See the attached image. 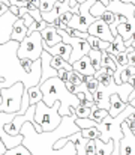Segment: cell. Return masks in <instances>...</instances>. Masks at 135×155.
Segmentation results:
<instances>
[{
	"mask_svg": "<svg viewBox=\"0 0 135 155\" xmlns=\"http://www.w3.org/2000/svg\"><path fill=\"white\" fill-rule=\"evenodd\" d=\"M38 87L42 92V101L45 105L51 107L56 101L60 103L59 107V114L63 116H71L74 113V108L80 105V101L77 98V95L71 94L65 83L62 80H59L57 77L48 78L42 84H38Z\"/></svg>",
	"mask_w": 135,
	"mask_h": 155,
	"instance_id": "obj_1",
	"label": "cell"
},
{
	"mask_svg": "<svg viewBox=\"0 0 135 155\" xmlns=\"http://www.w3.org/2000/svg\"><path fill=\"white\" fill-rule=\"evenodd\" d=\"M59 107H60L59 101H56L51 107L45 105L44 101H39L35 105V125H33V130L38 134L53 133L54 130L59 128V125L62 122V116L59 114Z\"/></svg>",
	"mask_w": 135,
	"mask_h": 155,
	"instance_id": "obj_2",
	"label": "cell"
},
{
	"mask_svg": "<svg viewBox=\"0 0 135 155\" xmlns=\"http://www.w3.org/2000/svg\"><path fill=\"white\" fill-rule=\"evenodd\" d=\"M24 84L21 81L14 83L11 87L0 89V113H20Z\"/></svg>",
	"mask_w": 135,
	"mask_h": 155,
	"instance_id": "obj_3",
	"label": "cell"
},
{
	"mask_svg": "<svg viewBox=\"0 0 135 155\" xmlns=\"http://www.w3.org/2000/svg\"><path fill=\"white\" fill-rule=\"evenodd\" d=\"M44 51L42 48V36L41 32H33L29 33L20 44L17 48V59L23 60V59H29L32 62L39 60L41 54Z\"/></svg>",
	"mask_w": 135,
	"mask_h": 155,
	"instance_id": "obj_4",
	"label": "cell"
},
{
	"mask_svg": "<svg viewBox=\"0 0 135 155\" xmlns=\"http://www.w3.org/2000/svg\"><path fill=\"white\" fill-rule=\"evenodd\" d=\"M26 122H30L32 125H35V105H30L24 114L18 113L8 125H5V133L15 137V136H20L21 133V127L26 124Z\"/></svg>",
	"mask_w": 135,
	"mask_h": 155,
	"instance_id": "obj_5",
	"label": "cell"
},
{
	"mask_svg": "<svg viewBox=\"0 0 135 155\" xmlns=\"http://www.w3.org/2000/svg\"><path fill=\"white\" fill-rule=\"evenodd\" d=\"M107 11L116 14V15H123L126 20H128V24L135 30V5L131 3H123L120 0H110V3L105 6Z\"/></svg>",
	"mask_w": 135,
	"mask_h": 155,
	"instance_id": "obj_6",
	"label": "cell"
},
{
	"mask_svg": "<svg viewBox=\"0 0 135 155\" xmlns=\"http://www.w3.org/2000/svg\"><path fill=\"white\" fill-rule=\"evenodd\" d=\"M122 134L123 137L119 143V155H135V136L129 130L126 119L122 124Z\"/></svg>",
	"mask_w": 135,
	"mask_h": 155,
	"instance_id": "obj_7",
	"label": "cell"
},
{
	"mask_svg": "<svg viewBox=\"0 0 135 155\" xmlns=\"http://www.w3.org/2000/svg\"><path fill=\"white\" fill-rule=\"evenodd\" d=\"M87 33L90 36H95V38H99L101 41H107V42H113L114 41V36L108 27L107 23H104L101 18H96L87 29Z\"/></svg>",
	"mask_w": 135,
	"mask_h": 155,
	"instance_id": "obj_8",
	"label": "cell"
},
{
	"mask_svg": "<svg viewBox=\"0 0 135 155\" xmlns=\"http://www.w3.org/2000/svg\"><path fill=\"white\" fill-rule=\"evenodd\" d=\"M18 20L17 15H14L9 9L6 14H3L0 17V45L6 44L11 41V32H12V26L14 23Z\"/></svg>",
	"mask_w": 135,
	"mask_h": 155,
	"instance_id": "obj_9",
	"label": "cell"
},
{
	"mask_svg": "<svg viewBox=\"0 0 135 155\" xmlns=\"http://www.w3.org/2000/svg\"><path fill=\"white\" fill-rule=\"evenodd\" d=\"M42 48H44L50 56H53V57H54V56H59V57H62L65 62L69 63V57H71V51H72V48H71L69 44L59 42V44H56V45H53V47H47V45L42 44Z\"/></svg>",
	"mask_w": 135,
	"mask_h": 155,
	"instance_id": "obj_10",
	"label": "cell"
},
{
	"mask_svg": "<svg viewBox=\"0 0 135 155\" xmlns=\"http://www.w3.org/2000/svg\"><path fill=\"white\" fill-rule=\"evenodd\" d=\"M41 36H42V44L47 47H53V45L62 42V38L57 35V27L50 26V24L44 30H41Z\"/></svg>",
	"mask_w": 135,
	"mask_h": 155,
	"instance_id": "obj_11",
	"label": "cell"
},
{
	"mask_svg": "<svg viewBox=\"0 0 135 155\" xmlns=\"http://www.w3.org/2000/svg\"><path fill=\"white\" fill-rule=\"evenodd\" d=\"M72 69L75 71V72H80L81 75H95V68L92 66V63H90V59L89 56H83L80 60H77V62H74L72 63Z\"/></svg>",
	"mask_w": 135,
	"mask_h": 155,
	"instance_id": "obj_12",
	"label": "cell"
},
{
	"mask_svg": "<svg viewBox=\"0 0 135 155\" xmlns=\"http://www.w3.org/2000/svg\"><path fill=\"white\" fill-rule=\"evenodd\" d=\"M27 36V27L24 26V21L23 18H18L14 26H12V32H11V41H15V42H21L24 38Z\"/></svg>",
	"mask_w": 135,
	"mask_h": 155,
	"instance_id": "obj_13",
	"label": "cell"
},
{
	"mask_svg": "<svg viewBox=\"0 0 135 155\" xmlns=\"http://www.w3.org/2000/svg\"><path fill=\"white\" fill-rule=\"evenodd\" d=\"M126 105H128V104L123 103L117 94H116V95H111V97H110V108H108V114H110L111 117H116V116H119V114L126 108Z\"/></svg>",
	"mask_w": 135,
	"mask_h": 155,
	"instance_id": "obj_14",
	"label": "cell"
},
{
	"mask_svg": "<svg viewBox=\"0 0 135 155\" xmlns=\"http://www.w3.org/2000/svg\"><path fill=\"white\" fill-rule=\"evenodd\" d=\"M114 143L113 140L102 142L99 139H95V154L96 155H113Z\"/></svg>",
	"mask_w": 135,
	"mask_h": 155,
	"instance_id": "obj_15",
	"label": "cell"
},
{
	"mask_svg": "<svg viewBox=\"0 0 135 155\" xmlns=\"http://www.w3.org/2000/svg\"><path fill=\"white\" fill-rule=\"evenodd\" d=\"M126 51V47H125V44H123V39H122V36H114V41L110 44V47L107 48V53L110 54V56H113V57H116L119 53H123Z\"/></svg>",
	"mask_w": 135,
	"mask_h": 155,
	"instance_id": "obj_16",
	"label": "cell"
},
{
	"mask_svg": "<svg viewBox=\"0 0 135 155\" xmlns=\"http://www.w3.org/2000/svg\"><path fill=\"white\" fill-rule=\"evenodd\" d=\"M24 92L27 94L29 104L30 105H36L39 101H42V92L38 86H30V87H24Z\"/></svg>",
	"mask_w": 135,
	"mask_h": 155,
	"instance_id": "obj_17",
	"label": "cell"
},
{
	"mask_svg": "<svg viewBox=\"0 0 135 155\" xmlns=\"http://www.w3.org/2000/svg\"><path fill=\"white\" fill-rule=\"evenodd\" d=\"M87 56H89L90 63H92V66L95 68V71H98V69L101 68V57H102V51H99V50H96V48H92V50L87 53Z\"/></svg>",
	"mask_w": 135,
	"mask_h": 155,
	"instance_id": "obj_18",
	"label": "cell"
},
{
	"mask_svg": "<svg viewBox=\"0 0 135 155\" xmlns=\"http://www.w3.org/2000/svg\"><path fill=\"white\" fill-rule=\"evenodd\" d=\"M41 18L44 20L47 24L53 26L57 20H59V12H57V6H54L50 12H45V14H41Z\"/></svg>",
	"mask_w": 135,
	"mask_h": 155,
	"instance_id": "obj_19",
	"label": "cell"
},
{
	"mask_svg": "<svg viewBox=\"0 0 135 155\" xmlns=\"http://www.w3.org/2000/svg\"><path fill=\"white\" fill-rule=\"evenodd\" d=\"M3 155H33L24 145H18L15 148H11V149H6Z\"/></svg>",
	"mask_w": 135,
	"mask_h": 155,
	"instance_id": "obj_20",
	"label": "cell"
},
{
	"mask_svg": "<svg viewBox=\"0 0 135 155\" xmlns=\"http://www.w3.org/2000/svg\"><path fill=\"white\" fill-rule=\"evenodd\" d=\"M105 11H107V9H105V6H104L102 3L95 2V3H93V6L90 8V15L96 20V18H101V15H102Z\"/></svg>",
	"mask_w": 135,
	"mask_h": 155,
	"instance_id": "obj_21",
	"label": "cell"
},
{
	"mask_svg": "<svg viewBox=\"0 0 135 155\" xmlns=\"http://www.w3.org/2000/svg\"><path fill=\"white\" fill-rule=\"evenodd\" d=\"M59 2H63V0H39V11L41 14H45V12H50L56 3Z\"/></svg>",
	"mask_w": 135,
	"mask_h": 155,
	"instance_id": "obj_22",
	"label": "cell"
},
{
	"mask_svg": "<svg viewBox=\"0 0 135 155\" xmlns=\"http://www.w3.org/2000/svg\"><path fill=\"white\" fill-rule=\"evenodd\" d=\"M84 78H86V75H81L80 72H75V71L68 72V81H69V83H72L74 86L84 83Z\"/></svg>",
	"mask_w": 135,
	"mask_h": 155,
	"instance_id": "obj_23",
	"label": "cell"
},
{
	"mask_svg": "<svg viewBox=\"0 0 135 155\" xmlns=\"http://www.w3.org/2000/svg\"><path fill=\"white\" fill-rule=\"evenodd\" d=\"M75 125L81 130H86V128H92V127H96L98 124L95 120H92L90 117H84V119H75Z\"/></svg>",
	"mask_w": 135,
	"mask_h": 155,
	"instance_id": "obj_24",
	"label": "cell"
},
{
	"mask_svg": "<svg viewBox=\"0 0 135 155\" xmlns=\"http://www.w3.org/2000/svg\"><path fill=\"white\" fill-rule=\"evenodd\" d=\"M80 133H81V136H83L84 139H93V140H95V139H99V136H101V133H99V130H98L96 127L81 130Z\"/></svg>",
	"mask_w": 135,
	"mask_h": 155,
	"instance_id": "obj_25",
	"label": "cell"
},
{
	"mask_svg": "<svg viewBox=\"0 0 135 155\" xmlns=\"http://www.w3.org/2000/svg\"><path fill=\"white\" fill-rule=\"evenodd\" d=\"M105 116H108V110H101V108H98L96 111H92L90 113V119L92 120H95L96 124H101L104 119H105Z\"/></svg>",
	"mask_w": 135,
	"mask_h": 155,
	"instance_id": "obj_26",
	"label": "cell"
},
{
	"mask_svg": "<svg viewBox=\"0 0 135 155\" xmlns=\"http://www.w3.org/2000/svg\"><path fill=\"white\" fill-rule=\"evenodd\" d=\"M84 83H86V86H87V89H89V92L92 94V95H93V92L99 87V81H98L93 75H86Z\"/></svg>",
	"mask_w": 135,
	"mask_h": 155,
	"instance_id": "obj_27",
	"label": "cell"
},
{
	"mask_svg": "<svg viewBox=\"0 0 135 155\" xmlns=\"http://www.w3.org/2000/svg\"><path fill=\"white\" fill-rule=\"evenodd\" d=\"M90 113H92V108H89V107H81V105H78V107L74 108V114L77 116V119L89 117Z\"/></svg>",
	"mask_w": 135,
	"mask_h": 155,
	"instance_id": "obj_28",
	"label": "cell"
},
{
	"mask_svg": "<svg viewBox=\"0 0 135 155\" xmlns=\"http://www.w3.org/2000/svg\"><path fill=\"white\" fill-rule=\"evenodd\" d=\"M117 18H119V15H116V14H113V12H110V11H105V12L101 15V20H102L104 23H107L108 26H111Z\"/></svg>",
	"mask_w": 135,
	"mask_h": 155,
	"instance_id": "obj_29",
	"label": "cell"
},
{
	"mask_svg": "<svg viewBox=\"0 0 135 155\" xmlns=\"http://www.w3.org/2000/svg\"><path fill=\"white\" fill-rule=\"evenodd\" d=\"M114 60H116V65H120V66L128 65V53H126V51L119 53V54L114 57Z\"/></svg>",
	"mask_w": 135,
	"mask_h": 155,
	"instance_id": "obj_30",
	"label": "cell"
},
{
	"mask_svg": "<svg viewBox=\"0 0 135 155\" xmlns=\"http://www.w3.org/2000/svg\"><path fill=\"white\" fill-rule=\"evenodd\" d=\"M126 53H128V65L135 68V47H128Z\"/></svg>",
	"mask_w": 135,
	"mask_h": 155,
	"instance_id": "obj_31",
	"label": "cell"
},
{
	"mask_svg": "<svg viewBox=\"0 0 135 155\" xmlns=\"http://www.w3.org/2000/svg\"><path fill=\"white\" fill-rule=\"evenodd\" d=\"M56 71H57V78H59V80H62L63 83L68 81V71H66L65 68H59V69H56Z\"/></svg>",
	"mask_w": 135,
	"mask_h": 155,
	"instance_id": "obj_32",
	"label": "cell"
},
{
	"mask_svg": "<svg viewBox=\"0 0 135 155\" xmlns=\"http://www.w3.org/2000/svg\"><path fill=\"white\" fill-rule=\"evenodd\" d=\"M86 41H87V44L90 45V48H96V50H98V45H99V41H101V39H99V38H95V36H90L89 35Z\"/></svg>",
	"mask_w": 135,
	"mask_h": 155,
	"instance_id": "obj_33",
	"label": "cell"
},
{
	"mask_svg": "<svg viewBox=\"0 0 135 155\" xmlns=\"http://www.w3.org/2000/svg\"><path fill=\"white\" fill-rule=\"evenodd\" d=\"M107 71H108L107 68H99V69H98V71L95 72V75H93V77H95V78H96V80L99 81V80H102V78H104V77L107 75Z\"/></svg>",
	"mask_w": 135,
	"mask_h": 155,
	"instance_id": "obj_34",
	"label": "cell"
},
{
	"mask_svg": "<svg viewBox=\"0 0 135 155\" xmlns=\"http://www.w3.org/2000/svg\"><path fill=\"white\" fill-rule=\"evenodd\" d=\"M72 15H74L72 12H65L63 15H60V17H59V20H60L62 23H65V24H68V23L71 21V18H72Z\"/></svg>",
	"mask_w": 135,
	"mask_h": 155,
	"instance_id": "obj_35",
	"label": "cell"
},
{
	"mask_svg": "<svg viewBox=\"0 0 135 155\" xmlns=\"http://www.w3.org/2000/svg\"><path fill=\"white\" fill-rule=\"evenodd\" d=\"M111 42H107V41H99V45H98V50L99 51H107V48L110 47Z\"/></svg>",
	"mask_w": 135,
	"mask_h": 155,
	"instance_id": "obj_36",
	"label": "cell"
},
{
	"mask_svg": "<svg viewBox=\"0 0 135 155\" xmlns=\"http://www.w3.org/2000/svg\"><path fill=\"white\" fill-rule=\"evenodd\" d=\"M8 9H9V6H6L5 3H2V2H0V17H2L3 14H6V12H8Z\"/></svg>",
	"mask_w": 135,
	"mask_h": 155,
	"instance_id": "obj_37",
	"label": "cell"
},
{
	"mask_svg": "<svg viewBox=\"0 0 135 155\" xmlns=\"http://www.w3.org/2000/svg\"><path fill=\"white\" fill-rule=\"evenodd\" d=\"M47 26H48V24H47L44 20H42V21H39V23H38V27H36V30H38V32H41V30H44Z\"/></svg>",
	"mask_w": 135,
	"mask_h": 155,
	"instance_id": "obj_38",
	"label": "cell"
},
{
	"mask_svg": "<svg viewBox=\"0 0 135 155\" xmlns=\"http://www.w3.org/2000/svg\"><path fill=\"white\" fill-rule=\"evenodd\" d=\"M9 11H11L14 15L18 17V11H20V8H17V6H14V5H9Z\"/></svg>",
	"mask_w": 135,
	"mask_h": 155,
	"instance_id": "obj_39",
	"label": "cell"
},
{
	"mask_svg": "<svg viewBox=\"0 0 135 155\" xmlns=\"http://www.w3.org/2000/svg\"><path fill=\"white\" fill-rule=\"evenodd\" d=\"M128 104H129L131 107H134V108H135V98H134V100H131V101H129Z\"/></svg>",
	"mask_w": 135,
	"mask_h": 155,
	"instance_id": "obj_40",
	"label": "cell"
},
{
	"mask_svg": "<svg viewBox=\"0 0 135 155\" xmlns=\"http://www.w3.org/2000/svg\"><path fill=\"white\" fill-rule=\"evenodd\" d=\"M75 2H77L78 5H81V3H84V2H87V0H75Z\"/></svg>",
	"mask_w": 135,
	"mask_h": 155,
	"instance_id": "obj_41",
	"label": "cell"
},
{
	"mask_svg": "<svg viewBox=\"0 0 135 155\" xmlns=\"http://www.w3.org/2000/svg\"><path fill=\"white\" fill-rule=\"evenodd\" d=\"M0 2H2V3H5V0H0ZM23 2H27V0H23Z\"/></svg>",
	"mask_w": 135,
	"mask_h": 155,
	"instance_id": "obj_42",
	"label": "cell"
},
{
	"mask_svg": "<svg viewBox=\"0 0 135 155\" xmlns=\"http://www.w3.org/2000/svg\"><path fill=\"white\" fill-rule=\"evenodd\" d=\"M131 47H135V41H134V42H132V45H131Z\"/></svg>",
	"mask_w": 135,
	"mask_h": 155,
	"instance_id": "obj_43",
	"label": "cell"
},
{
	"mask_svg": "<svg viewBox=\"0 0 135 155\" xmlns=\"http://www.w3.org/2000/svg\"><path fill=\"white\" fill-rule=\"evenodd\" d=\"M134 17H135V12H134Z\"/></svg>",
	"mask_w": 135,
	"mask_h": 155,
	"instance_id": "obj_44",
	"label": "cell"
}]
</instances>
